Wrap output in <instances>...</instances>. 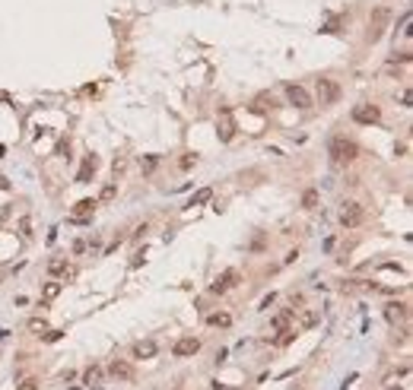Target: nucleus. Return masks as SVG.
I'll return each mask as SVG.
<instances>
[{"label": "nucleus", "instance_id": "a878e982", "mask_svg": "<svg viewBox=\"0 0 413 390\" xmlns=\"http://www.w3.org/2000/svg\"><path fill=\"white\" fill-rule=\"evenodd\" d=\"M410 61H413V54H410V51H398V54L391 58V64H410Z\"/></svg>", "mask_w": 413, "mask_h": 390}, {"label": "nucleus", "instance_id": "1a4fd4ad", "mask_svg": "<svg viewBox=\"0 0 413 390\" xmlns=\"http://www.w3.org/2000/svg\"><path fill=\"white\" fill-rule=\"evenodd\" d=\"M105 371L111 378H118V381H134V365H130L127 359H111V365Z\"/></svg>", "mask_w": 413, "mask_h": 390}, {"label": "nucleus", "instance_id": "9d476101", "mask_svg": "<svg viewBox=\"0 0 413 390\" xmlns=\"http://www.w3.org/2000/svg\"><path fill=\"white\" fill-rule=\"evenodd\" d=\"M216 127H219L216 134H219V140H222V143H229V140L235 137V124H232V111H229V108H222V111H219V124H216Z\"/></svg>", "mask_w": 413, "mask_h": 390}, {"label": "nucleus", "instance_id": "cd10ccee", "mask_svg": "<svg viewBox=\"0 0 413 390\" xmlns=\"http://www.w3.org/2000/svg\"><path fill=\"white\" fill-rule=\"evenodd\" d=\"M29 330H35V333H45V330H48V324H45L42 318H32V321H29Z\"/></svg>", "mask_w": 413, "mask_h": 390}, {"label": "nucleus", "instance_id": "7c9ffc66", "mask_svg": "<svg viewBox=\"0 0 413 390\" xmlns=\"http://www.w3.org/2000/svg\"><path fill=\"white\" fill-rule=\"evenodd\" d=\"M140 264H143V251H137L134 260H130V267H140Z\"/></svg>", "mask_w": 413, "mask_h": 390}, {"label": "nucleus", "instance_id": "6e6552de", "mask_svg": "<svg viewBox=\"0 0 413 390\" xmlns=\"http://www.w3.org/2000/svg\"><path fill=\"white\" fill-rule=\"evenodd\" d=\"M286 99H289V105H296V108H312V96H308L305 86L286 83Z\"/></svg>", "mask_w": 413, "mask_h": 390}, {"label": "nucleus", "instance_id": "c756f323", "mask_svg": "<svg viewBox=\"0 0 413 390\" xmlns=\"http://www.w3.org/2000/svg\"><path fill=\"white\" fill-rule=\"evenodd\" d=\"M111 197H115V184H105V188H102V200H111Z\"/></svg>", "mask_w": 413, "mask_h": 390}, {"label": "nucleus", "instance_id": "b1692460", "mask_svg": "<svg viewBox=\"0 0 413 390\" xmlns=\"http://www.w3.org/2000/svg\"><path fill=\"white\" fill-rule=\"evenodd\" d=\"M178 165H181V172H191L194 165H197V156H194V153H187V156H181V162H178Z\"/></svg>", "mask_w": 413, "mask_h": 390}, {"label": "nucleus", "instance_id": "f257e3e1", "mask_svg": "<svg viewBox=\"0 0 413 390\" xmlns=\"http://www.w3.org/2000/svg\"><path fill=\"white\" fill-rule=\"evenodd\" d=\"M328 156H331V162L337 165V169H347V165L356 162V156H359V146H356L353 140H347L343 134H337L328 143Z\"/></svg>", "mask_w": 413, "mask_h": 390}, {"label": "nucleus", "instance_id": "ddd939ff", "mask_svg": "<svg viewBox=\"0 0 413 390\" xmlns=\"http://www.w3.org/2000/svg\"><path fill=\"white\" fill-rule=\"evenodd\" d=\"M96 207H99V200L86 197V200H80V203H77V210H73V216H70V219H73V222H86L92 213H96Z\"/></svg>", "mask_w": 413, "mask_h": 390}, {"label": "nucleus", "instance_id": "c85d7f7f", "mask_svg": "<svg viewBox=\"0 0 413 390\" xmlns=\"http://www.w3.org/2000/svg\"><path fill=\"white\" fill-rule=\"evenodd\" d=\"M61 337H64V330H48L45 333V343H58Z\"/></svg>", "mask_w": 413, "mask_h": 390}, {"label": "nucleus", "instance_id": "412c9836", "mask_svg": "<svg viewBox=\"0 0 413 390\" xmlns=\"http://www.w3.org/2000/svg\"><path fill=\"white\" fill-rule=\"evenodd\" d=\"M289 321H292V308H286V311H280V314H277V321H273V324H277L280 330H286V327H289Z\"/></svg>", "mask_w": 413, "mask_h": 390}, {"label": "nucleus", "instance_id": "a211bd4d", "mask_svg": "<svg viewBox=\"0 0 413 390\" xmlns=\"http://www.w3.org/2000/svg\"><path fill=\"white\" fill-rule=\"evenodd\" d=\"M213 200V191L210 188H200L194 197H191V203H187V207H203V203H210Z\"/></svg>", "mask_w": 413, "mask_h": 390}, {"label": "nucleus", "instance_id": "2f4dec72", "mask_svg": "<svg viewBox=\"0 0 413 390\" xmlns=\"http://www.w3.org/2000/svg\"><path fill=\"white\" fill-rule=\"evenodd\" d=\"M0 191H10V181L7 178H0Z\"/></svg>", "mask_w": 413, "mask_h": 390}, {"label": "nucleus", "instance_id": "f3484780", "mask_svg": "<svg viewBox=\"0 0 413 390\" xmlns=\"http://www.w3.org/2000/svg\"><path fill=\"white\" fill-rule=\"evenodd\" d=\"M48 273H51V276H70V270H67V260H64V257H54V260H48Z\"/></svg>", "mask_w": 413, "mask_h": 390}, {"label": "nucleus", "instance_id": "aec40b11", "mask_svg": "<svg viewBox=\"0 0 413 390\" xmlns=\"http://www.w3.org/2000/svg\"><path fill=\"white\" fill-rule=\"evenodd\" d=\"M315 207H318V191L308 188V191L302 194V210H315Z\"/></svg>", "mask_w": 413, "mask_h": 390}, {"label": "nucleus", "instance_id": "39448f33", "mask_svg": "<svg viewBox=\"0 0 413 390\" xmlns=\"http://www.w3.org/2000/svg\"><path fill=\"white\" fill-rule=\"evenodd\" d=\"M197 352H200V340L197 337H181L172 346V356L175 359H191V356H197Z\"/></svg>", "mask_w": 413, "mask_h": 390}, {"label": "nucleus", "instance_id": "dca6fc26", "mask_svg": "<svg viewBox=\"0 0 413 390\" xmlns=\"http://www.w3.org/2000/svg\"><path fill=\"white\" fill-rule=\"evenodd\" d=\"M130 356H134V359H153V356H156V343H153V340H146V343H137Z\"/></svg>", "mask_w": 413, "mask_h": 390}, {"label": "nucleus", "instance_id": "f8f14e48", "mask_svg": "<svg viewBox=\"0 0 413 390\" xmlns=\"http://www.w3.org/2000/svg\"><path fill=\"white\" fill-rule=\"evenodd\" d=\"M102 381H105V368H102V365H89V368L83 371V384H86L89 390H99Z\"/></svg>", "mask_w": 413, "mask_h": 390}, {"label": "nucleus", "instance_id": "f03ea898", "mask_svg": "<svg viewBox=\"0 0 413 390\" xmlns=\"http://www.w3.org/2000/svg\"><path fill=\"white\" fill-rule=\"evenodd\" d=\"M315 96H318V105L321 108H331V105L340 102V86H337L334 80H328V77H321L318 86H315Z\"/></svg>", "mask_w": 413, "mask_h": 390}, {"label": "nucleus", "instance_id": "473e14b6", "mask_svg": "<svg viewBox=\"0 0 413 390\" xmlns=\"http://www.w3.org/2000/svg\"><path fill=\"white\" fill-rule=\"evenodd\" d=\"M175 390H181V387H175Z\"/></svg>", "mask_w": 413, "mask_h": 390}, {"label": "nucleus", "instance_id": "6ab92c4d", "mask_svg": "<svg viewBox=\"0 0 413 390\" xmlns=\"http://www.w3.org/2000/svg\"><path fill=\"white\" fill-rule=\"evenodd\" d=\"M206 324L226 330V327H232V314H210V318H206Z\"/></svg>", "mask_w": 413, "mask_h": 390}, {"label": "nucleus", "instance_id": "4468645a", "mask_svg": "<svg viewBox=\"0 0 413 390\" xmlns=\"http://www.w3.org/2000/svg\"><path fill=\"white\" fill-rule=\"evenodd\" d=\"M385 318H388L391 324H398V321H407V305H404V302H391V305L385 308Z\"/></svg>", "mask_w": 413, "mask_h": 390}, {"label": "nucleus", "instance_id": "7ed1b4c3", "mask_svg": "<svg viewBox=\"0 0 413 390\" xmlns=\"http://www.w3.org/2000/svg\"><path fill=\"white\" fill-rule=\"evenodd\" d=\"M366 222V207L363 203H343V210H340V226L343 229H356V226H363Z\"/></svg>", "mask_w": 413, "mask_h": 390}, {"label": "nucleus", "instance_id": "4be33fe9", "mask_svg": "<svg viewBox=\"0 0 413 390\" xmlns=\"http://www.w3.org/2000/svg\"><path fill=\"white\" fill-rule=\"evenodd\" d=\"M61 289H64L61 283H48V286H45V292H42V295H45V302H51V299H58V295H61Z\"/></svg>", "mask_w": 413, "mask_h": 390}, {"label": "nucleus", "instance_id": "9b49d317", "mask_svg": "<svg viewBox=\"0 0 413 390\" xmlns=\"http://www.w3.org/2000/svg\"><path fill=\"white\" fill-rule=\"evenodd\" d=\"M96 172H99V159L96 156H86L83 165H80V172H77V184H89L92 178H96Z\"/></svg>", "mask_w": 413, "mask_h": 390}, {"label": "nucleus", "instance_id": "2eb2a0df", "mask_svg": "<svg viewBox=\"0 0 413 390\" xmlns=\"http://www.w3.org/2000/svg\"><path fill=\"white\" fill-rule=\"evenodd\" d=\"M273 108H277L273 96H257V99L251 102V111H254V115H267V111H273Z\"/></svg>", "mask_w": 413, "mask_h": 390}, {"label": "nucleus", "instance_id": "0eeeda50", "mask_svg": "<svg viewBox=\"0 0 413 390\" xmlns=\"http://www.w3.org/2000/svg\"><path fill=\"white\" fill-rule=\"evenodd\" d=\"M353 121L356 124H378L382 111H378V105H356L353 108Z\"/></svg>", "mask_w": 413, "mask_h": 390}, {"label": "nucleus", "instance_id": "bb28decb", "mask_svg": "<svg viewBox=\"0 0 413 390\" xmlns=\"http://www.w3.org/2000/svg\"><path fill=\"white\" fill-rule=\"evenodd\" d=\"M16 390H39V378H26L23 384H16Z\"/></svg>", "mask_w": 413, "mask_h": 390}, {"label": "nucleus", "instance_id": "393cba45", "mask_svg": "<svg viewBox=\"0 0 413 390\" xmlns=\"http://www.w3.org/2000/svg\"><path fill=\"white\" fill-rule=\"evenodd\" d=\"M156 165H159V156H146V159H140V169H143V172H153Z\"/></svg>", "mask_w": 413, "mask_h": 390}, {"label": "nucleus", "instance_id": "20e7f679", "mask_svg": "<svg viewBox=\"0 0 413 390\" xmlns=\"http://www.w3.org/2000/svg\"><path fill=\"white\" fill-rule=\"evenodd\" d=\"M238 280H242V273H238V270H226V273H219V276H216V283L210 286V295H222V292L235 289V286H238Z\"/></svg>", "mask_w": 413, "mask_h": 390}, {"label": "nucleus", "instance_id": "423d86ee", "mask_svg": "<svg viewBox=\"0 0 413 390\" xmlns=\"http://www.w3.org/2000/svg\"><path fill=\"white\" fill-rule=\"evenodd\" d=\"M388 7H378L372 13V23H369V42H378L382 35H385V23H388Z\"/></svg>", "mask_w": 413, "mask_h": 390}, {"label": "nucleus", "instance_id": "5701e85b", "mask_svg": "<svg viewBox=\"0 0 413 390\" xmlns=\"http://www.w3.org/2000/svg\"><path fill=\"white\" fill-rule=\"evenodd\" d=\"M410 23H413V16H410V13H404V16H401V23H398V26H401L398 32L404 35V39H410Z\"/></svg>", "mask_w": 413, "mask_h": 390}]
</instances>
